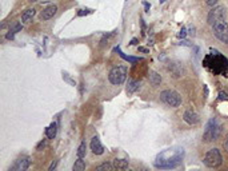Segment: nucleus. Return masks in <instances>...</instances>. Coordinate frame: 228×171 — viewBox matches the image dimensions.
I'll list each match as a JSON object with an SVG mask.
<instances>
[{
	"instance_id": "f257e3e1",
	"label": "nucleus",
	"mask_w": 228,
	"mask_h": 171,
	"mask_svg": "<svg viewBox=\"0 0 228 171\" xmlns=\"http://www.w3.org/2000/svg\"><path fill=\"white\" fill-rule=\"evenodd\" d=\"M184 158V150L183 149H172V150H164L163 152L157 154L155 159V167L160 170H171L176 169L177 166L182 165Z\"/></svg>"
},
{
	"instance_id": "f03ea898",
	"label": "nucleus",
	"mask_w": 228,
	"mask_h": 171,
	"mask_svg": "<svg viewBox=\"0 0 228 171\" xmlns=\"http://www.w3.org/2000/svg\"><path fill=\"white\" fill-rule=\"evenodd\" d=\"M204 67L213 74H226L228 71V60L220 52L211 48V53L204 58Z\"/></svg>"
},
{
	"instance_id": "7ed1b4c3",
	"label": "nucleus",
	"mask_w": 228,
	"mask_h": 171,
	"mask_svg": "<svg viewBox=\"0 0 228 171\" xmlns=\"http://www.w3.org/2000/svg\"><path fill=\"white\" fill-rule=\"evenodd\" d=\"M220 132H222V125L217 122L216 118H211L208 120V123L206 125V130H204V134H203V140L206 143L216 140L220 136Z\"/></svg>"
},
{
	"instance_id": "20e7f679",
	"label": "nucleus",
	"mask_w": 228,
	"mask_h": 171,
	"mask_svg": "<svg viewBox=\"0 0 228 171\" xmlns=\"http://www.w3.org/2000/svg\"><path fill=\"white\" fill-rule=\"evenodd\" d=\"M127 70L126 66H117V67H113V68L109 71L108 74V80L115 86H120L126 82L127 79Z\"/></svg>"
},
{
	"instance_id": "39448f33",
	"label": "nucleus",
	"mask_w": 228,
	"mask_h": 171,
	"mask_svg": "<svg viewBox=\"0 0 228 171\" xmlns=\"http://www.w3.org/2000/svg\"><path fill=\"white\" fill-rule=\"evenodd\" d=\"M204 165L210 169H216L223 163V156L219 149H211L204 156Z\"/></svg>"
},
{
	"instance_id": "423d86ee",
	"label": "nucleus",
	"mask_w": 228,
	"mask_h": 171,
	"mask_svg": "<svg viewBox=\"0 0 228 171\" xmlns=\"http://www.w3.org/2000/svg\"><path fill=\"white\" fill-rule=\"evenodd\" d=\"M160 100L164 102L166 104H168L169 107H179L182 104V96L179 92L173 91V90H164L160 92Z\"/></svg>"
},
{
	"instance_id": "0eeeda50",
	"label": "nucleus",
	"mask_w": 228,
	"mask_h": 171,
	"mask_svg": "<svg viewBox=\"0 0 228 171\" xmlns=\"http://www.w3.org/2000/svg\"><path fill=\"white\" fill-rule=\"evenodd\" d=\"M212 31L213 35L220 42H223L224 44H228V23L226 22V19H220L215 24H212Z\"/></svg>"
},
{
	"instance_id": "6e6552de",
	"label": "nucleus",
	"mask_w": 228,
	"mask_h": 171,
	"mask_svg": "<svg viewBox=\"0 0 228 171\" xmlns=\"http://www.w3.org/2000/svg\"><path fill=\"white\" fill-rule=\"evenodd\" d=\"M226 15H227V9L224 5L212 7V9H211L208 16H207V22H208L210 26H212V24H215L217 20L226 19Z\"/></svg>"
},
{
	"instance_id": "1a4fd4ad",
	"label": "nucleus",
	"mask_w": 228,
	"mask_h": 171,
	"mask_svg": "<svg viewBox=\"0 0 228 171\" xmlns=\"http://www.w3.org/2000/svg\"><path fill=\"white\" fill-rule=\"evenodd\" d=\"M31 163H32V160L29 156H24V158H20L18 159L15 163L11 166V171H25L27 169H28L29 166H31Z\"/></svg>"
},
{
	"instance_id": "9d476101",
	"label": "nucleus",
	"mask_w": 228,
	"mask_h": 171,
	"mask_svg": "<svg viewBox=\"0 0 228 171\" xmlns=\"http://www.w3.org/2000/svg\"><path fill=\"white\" fill-rule=\"evenodd\" d=\"M183 119H184V122H187L188 125H197L200 120V116H199V114L192 111V110H187L183 115Z\"/></svg>"
},
{
	"instance_id": "9b49d317",
	"label": "nucleus",
	"mask_w": 228,
	"mask_h": 171,
	"mask_svg": "<svg viewBox=\"0 0 228 171\" xmlns=\"http://www.w3.org/2000/svg\"><path fill=\"white\" fill-rule=\"evenodd\" d=\"M168 70H169L171 75L176 79L182 78V76L184 75V67L180 64V63H171V64L168 66Z\"/></svg>"
},
{
	"instance_id": "f8f14e48",
	"label": "nucleus",
	"mask_w": 228,
	"mask_h": 171,
	"mask_svg": "<svg viewBox=\"0 0 228 171\" xmlns=\"http://www.w3.org/2000/svg\"><path fill=\"white\" fill-rule=\"evenodd\" d=\"M91 150L95 155H102L104 152V147H103L102 142H100L99 136H93L91 139Z\"/></svg>"
},
{
	"instance_id": "ddd939ff",
	"label": "nucleus",
	"mask_w": 228,
	"mask_h": 171,
	"mask_svg": "<svg viewBox=\"0 0 228 171\" xmlns=\"http://www.w3.org/2000/svg\"><path fill=\"white\" fill-rule=\"evenodd\" d=\"M56 11H58V7H56L55 4L48 5L47 8L43 9L42 15H40V19H42V20H49L51 18H53V16H55Z\"/></svg>"
},
{
	"instance_id": "4468645a",
	"label": "nucleus",
	"mask_w": 228,
	"mask_h": 171,
	"mask_svg": "<svg viewBox=\"0 0 228 171\" xmlns=\"http://www.w3.org/2000/svg\"><path fill=\"white\" fill-rule=\"evenodd\" d=\"M139 88H140V82H139V80L131 79L128 82V87H127V94H128V95H132V94H135Z\"/></svg>"
},
{
	"instance_id": "2eb2a0df",
	"label": "nucleus",
	"mask_w": 228,
	"mask_h": 171,
	"mask_svg": "<svg viewBox=\"0 0 228 171\" xmlns=\"http://www.w3.org/2000/svg\"><path fill=\"white\" fill-rule=\"evenodd\" d=\"M148 79H149V83L153 87H157L160 83H162V76H160L156 71H151L149 75H148Z\"/></svg>"
},
{
	"instance_id": "dca6fc26",
	"label": "nucleus",
	"mask_w": 228,
	"mask_h": 171,
	"mask_svg": "<svg viewBox=\"0 0 228 171\" xmlns=\"http://www.w3.org/2000/svg\"><path fill=\"white\" fill-rule=\"evenodd\" d=\"M58 134V125L56 123H51L48 127L45 128V135L48 139H53Z\"/></svg>"
},
{
	"instance_id": "f3484780",
	"label": "nucleus",
	"mask_w": 228,
	"mask_h": 171,
	"mask_svg": "<svg viewBox=\"0 0 228 171\" xmlns=\"http://www.w3.org/2000/svg\"><path fill=\"white\" fill-rule=\"evenodd\" d=\"M36 15V11L33 8H29V9H25L22 15V22L23 23H28L29 20H32V18Z\"/></svg>"
},
{
	"instance_id": "a211bd4d",
	"label": "nucleus",
	"mask_w": 228,
	"mask_h": 171,
	"mask_svg": "<svg viewBox=\"0 0 228 171\" xmlns=\"http://www.w3.org/2000/svg\"><path fill=\"white\" fill-rule=\"evenodd\" d=\"M115 51L119 52V55L122 56V58H123L124 60H127V62H129V63H137V62H142V60H143L142 58H135V56H128V55H126V53H123L122 51H120L119 47H116Z\"/></svg>"
},
{
	"instance_id": "6ab92c4d",
	"label": "nucleus",
	"mask_w": 228,
	"mask_h": 171,
	"mask_svg": "<svg viewBox=\"0 0 228 171\" xmlns=\"http://www.w3.org/2000/svg\"><path fill=\"white\" fill-rule=\"evenodd\" d=\"M113 166L117 170H126L128 169V160L127 159H115L113 160Z\"/></svg>"
},
{
	"instance_id": "aec40b11",
	"label": "nucleus",
	"mask_w": 228,
	"mask_h": 171,
	"mask_svg": "<svg viewBox=\"0 0 228 171\" xmlns=\"http://www.w3.org/2000/svg\"><path fill=\"white\" fill-rule=\"evenodd\" d=\"M84 169H86V162L83 160V158H79V156H78V159L75 160V165H73L72 170L73 171H82Z\"/></svg>"
},
{
	"instance_id": "412c9836",
	"label": "nucleus",
	"mask_w": 228,
	"mask_h": 171,
	"mask_svg": "<svg viewBox=\"0 0 228 171\" xmlns=\"http://www.w3.org/2000/svg\"><path fill=\"white\" fill-rule=\"evenodd\" d=\"M86 154H87V143H86V140H83L78 149V156L79 158H84Z\"/></svg>"
},
{
	"instance_id": "4be33fe9",
	"label": "nucleus",
	"mask_w": 228,
	"mask_h": 171,
	"mask_svg": "<svg viewBox=\"0 0 228 171\" xmlns=\"http://www.w3.org/2000/svg\"><path fill=\"white\" fill-rule=\"evenodd\" d=\"M96 170L98 171H103V170H115V166H113V163H109V162H104L102 163V165L96 166Z\"/></svg>"
},
{
	"instance_id": "5701e85b",
	"label": "nucleus",
	"mask_w": 228,
	"mask_h": 171,
	"mask_svg": "<svg viewBox=\"0 0 228 171\" xmlns=\"http://www.w3.org/2000/svg\"><path fill=\"white\" fill-rule=\"evenodd\" d=\"M15 33H16V31H15L13 28H11L8 32H7L5 39H7V40H13V39H15Z\"/></svg>"
},
{
	"instance_id": "b1692460",
	"label": "nucleus",
	"mask_w": 228,
	"mask_h": 171,
	"mask_svg": "<svg viewBox=\"0 0 228 171\" xmlns=\"http://www.w3.org/2000/svg\"><path fill=\"white\" fill-rule=\"evenodd\" d=\"M47 146V139H43V140H40V142L38 143V146H36V150L38 151H42L43 149Z\"/></svg>"
},
{
	"instance_id": "393cba45",
	"label": "nucleus",
	"mask_w": 228,
	"mask_h": 171,
	"mask_svg": "<svg viewBox=\"0 0 228 171\" xmlns=\"http://www.w3.org/2000/svg\"><path fill=\"white\" fill-rule=\"evenodd\" d=\"M187 36V29H186V27H182V29H180V32L177 33V38H180V39H184Z\"/></svg>"
},
{
	"instance_id": "a878e982",
	"label": "nucleus",
	"mask_w": 228,
	"mask_h": 171,
	"mask_svg": "<svg viewBox=\"0 0 228 171\" xmlns=\"http://www.w3.org/2000/svg\"><path fill=\"white\" fill-rule=\"evenodd\" d=\"M228 99V92L227 91H220L219 92V100H227Z\"/></svg>"
},
{
	"instance_id": "bb28decb",
	"label": "nucleus",
	"mask_w": 228,
	"mask_h": 171,
	"mask_svg": "<svg viewBox=\"0 0 228 171\" xmlns=\"http://www.w3.org/2000/svg\"><path fill=\"white\" fill-rule=\"evenodd\" d=\"M92 9H80L78 12V16H84V15H88V13H91Z\"/></svg>"
},
{
	"instance_id": "cd10ccee",
	"label": "nucleus",
	"mask_w": 228,
	"mask_h": 171,
	"mask_svg": "<svg viewBox=\"0 0 228 171\" xmlns=\"http://www.w3.org/2000/svg\"><path fill=\"white\" fill-rule=\"evenodd\" d=\"M217 2H219V0H207V5H210V7H213V5H216L217 4Z\"/></svg>"
},
{
	"instance_id": "c85d7f7f",
	"label": "nucleus",
	"mask_w": 228,
	"mask_h": 171,
	"mask_svg": "<svg viewBox=\"0 0 228 171\" xmlns=\"http://www.w3.org/2000/svg\"><path fill=\"white\" fill-rule=\"evenodd\" d=\"M56 166H58V160H53V162L51 163V166H49V171H53L56 169Z\"/></svg>"
},
{
	"instance_id": "c756f323",
	"label": "nucleus",
	"mask_w": 228,
	"mask_h": 171,
	"mask_svg": "<svg viewBox=\"0 0 228 171\" xmlns=\"http://www.w3.org/2000/svg\"><path fill=\"white\" fill-rule=\"evenodd\" d=\"M143 4H144V9H146V12H149V8H151V5H149L148 3H147V2H144Z\"/></svg>"
},
{
	"instance_id": "7c9ffc66",
	"label": "nucleus",
	"mask_w": 228,
	"mask_h": 171,
	"mask_svg": "<svg viewBox=\"0 0 228 171\" xmlns=\"http://www.w3.org/2000/svg\"><path fill=\"white\" fill-rule=\"evenodd\" d=\"M224 150L228 152V135H227V138H226V140H224Z\"/></svg>"
},
{
	"instance_id": "2f4dec72",
	"label": "nucleus",
	"mask_w": 228,
	"mask_h": 171,
	"mask_svg": "<svg viewBox=\"0 0 228 171\" xmlns=\"http://www.w3.org/2000/svg\"><path fill=\"white\" fill-rule=\"evenodd\" d=\"M140 24H142V32L144 33V29H146V24H144V20L140 19Z\"/></svg>"
},
{
	"instance_id": "473e14b6",
	"label": "nucleus",
	"mask_w": 228,
	"mask_h": 171,
	"mask_svg": "<svg viewBox=\"0 0 228 171\" xmlns=\"http://www.w3.org/2000/svg\"><path fill=\"white\" fill-rule=\"evenodd\" d=\"M131 46H135V44H137V39L136 38H133L132 40H131V43H129Z\"/></svg>"
},
{
	"instance_id": "72a5a7b5",
	"label": "nucleus",
	"mask_w": 228,
	"mask_h": 171,
	"mask_svg": "<svg viewBox=\"0 0 228 171\" xmlns=\"http://www.w3.org/2000/svg\"><path fill=\"white\" fill-rule=\"evenodd\" d=\"M139 52H148V48H144V47H139Z\"/></svg>"
},
{
	"instance_id": "f704fd0d",
	"label": "nucleus",
	"mask_w": 228,
	"mask_h": 171,
	"mask_svg": "<svg viewBox=\"0 0 228 171\" xmlns=\"http://www.w3.org/2000/svg\"><path fill=\"white\" fill-rule=\"evenodd\" d=\"M204 94H206V96H208V88H207V86H204Z\"/></svg>"
},
{
	"instance_id": "c9c22d12",
	"label": "nucleus",
	"mask_w": 228,
	"mask_h": 171,
	"mask_svg": "<svg viewBox=\"0 0 228 171\" xmlns=\"http://www.w3.org/2000/svg\"><path fill=\"white\" fill-rule=\"evenodd\" d=\"M159 2H160V4H163V3L166 2V0H159Z\"/></svg>"
}]
</instances>
